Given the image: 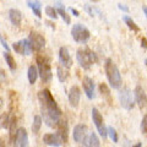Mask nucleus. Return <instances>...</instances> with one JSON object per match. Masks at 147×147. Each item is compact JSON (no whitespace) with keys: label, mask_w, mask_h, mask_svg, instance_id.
Instances as JSON below:
<instances>
[{"label":"nucleus","mask_w":147,"mask_h":147,"mask_svg":"<svg viewBox=\"0 0 147 147\" xmlns=\"http://www.w3.org/2000/svg\"><path fill=\"white\" fill-rule=\"evenodd\" d=\"M27 40H28V43H30L32 52H33V50H37V52H38V50L43 49L44 45H45L44 37L40 33H38V32H34V31H32L30 33V37Z\"/></svg>","instance_id":"8"},{"label":"nucleus","mask_w":147,"mask_h":147,"mask_svg":"<svg viewBox=\"0 0 147 147\" xmlns=\"http://www.w3.org/2000/svg\"><path fill=\"white\" fill-rule=\"evenodd\" d=\"M84 147H100L98 136L94 132H91L88 136L84 139Z\"/></svg>","instance_id":"18"},{"label":"nucleus","mask_w":147,"mask_h":147,"mask_svg":"<svg viewBox=\"0 0 147 147\" xmlns=\"http://www.w3.org/2000/svg\"><path fill=\"white\" fill-rule=\"evenodd\" d=\"M38 100L40 104V110L44 118V121L48 126H57V124L61 120L63 112L55 102L49 90H42L38 92Z\"/></svg>","instance_id":"1"},{"label":"nucleus","mask_w":147,"mask_h":147,"mask_svg":"<svg viewBox=\"0 0 147 147\" xmlns=\"http://www.w3.org/2000/svg\"><path fill=\"white\" fill-rule=\"evenodd\" d=\"M118 7L120 9L121 11H125V12H129V10H130V9H129V7L125 5V4H121V3H119V4H118Z\"/></svg>","instance_id":"34"},{"label":"nucleus","mask_w":147,"mask_h":147,"mask_svg":"<svg viewBox=\"0 0 147 147\" xmlns=\"http://www.w3.org/2000/svg\"><path fill=\"white\" fill-rule=\"evenodd\" d=\"M142 10H144V13L146 15V13H147V7H146V5H144V6H142Z\"/></svg>","instance_id":"38"},{"label":"nucleus","mask_w":147,"mask_h":147,"mask_svg":"<svg viewBox=\"0 0 147 147\" xmlns=\"http://www.w3.org/2000/svg\"><path fill=\"white\" fill-rule=\"evenodd\" d=\"M9 18H10L11 24L13 26L18 27L22 21V13L20 10H17V9H10V10H9Z\"/></svg>","instance_id":"17"},{"label":"nucleus","mask_w":147,"mask_h":147,"mask_svg":"<svg viewBox=\"0 0 147 147\" xmlns=\"http://www.w3.org/2000/svg\"><path fill=\"white\" fill-rule=\"evenodd\" d=\"M42 127V117L39 115H34L33 118V124H32V131L33 134H38V131Z\"/></svg>","instance_id":"25"},{"label":"nucleus","mask_w":147,"mask_h":147,"mask_svg":"<svg viewBox=\"0 0 147 147\" xmlns=\"http://www.w3.org/2000/svg\"><path fill=\"white\" fill-rule=\"evenodd\" d=\"M45 13L50 17V18H53V20H57L58 18V13H57V11H55V7H53V6H45Z\"/></svg>","instance_id":"30"},{"label":"nucleus","mask_w":147,"mask_h":147,"mask_svg":"<svg viewBox=\"0 0 147 147\" xmlns=\"http://www.w3.org/2000/svg\"><path fill=\"white\" fill-rule=\"evenodd\" d=\"M4 58H5V61L7 64V66L10 67L11 71H15L16 70V61L15 59H13V57L10 54V52H5L4 53Z\"/></svg>","instance_id":"23"},{"label":"nucleus","mask_w":147,"mask_h":147,"mask_svg":"<svg viewBox=\"0 0 147 147\" xmlns=\"http://www.w3.org/2000/svg\"><path fill=\"white\" fill-rule=\"evenodd\" d=\"M10 120H11V115H9L7 113H4L3 115L0 117V126L4 127V129H9Z\"/></svg>","instance_id":"27"},{"label":"nucleus","mask_w":147,"mask_h":147,"mask_svg":"<svg viewBox=\"0 0 147 147\" xmlns=\"http://www.w3.org/2000/svg\"><path fill=\"white\" fill-rule=\"evenodd\" d=\"M104 70H105V75H107V79L109 81V85L112 88L118 90L121 87V75L120 71H119L118 66L113 63V60L110 58L105 59L104 63Z\"/></svg>","instance_id":"2"},{"label":"nucleus","mask_w":147,"mask_h":147,"mask_svg":"<svg viewBox=\"0 0 147 147\" xmlns=\"http://www.w3.org/2000/svg\"><path fill=\"white\" fill-rule=\"evenodd\" d=\"M3 105H4V100H3V98H1V97H0V110H1Z\"/></svg>","instance_id":"37"},{"label":"nucleus","mask_w":147,"mask_h":147,"mask_svg":"<svg viewBox=\"0 0 147 147\" xmlns=\"http://www.w3.org/2000/svg\"><path fill=\"white\" fill-rule=\"evenodd\" d=\"M80 97H81V91L77 86H72L70 91H69V102H70V105L74 108H76L79 105L80 102Z\"/></svg>","instance_id":"15"},{"label":"nucleus","mask_w":147,"mask_h":147,"mask_svg":"<svg viewBox=\"0 0 147 147\" xmlns=\"http://www.w3.org/2000/svg\"><path fill=\"white\" fill-rule=\"evenodd\" d=\"M92 119H93V123L96 127H97V131L99 132L100 137L104 140L107 139V127L104 125V121H103V117L102 114L99 113V110L97 108H92Z\"/></svg>","instance_id":"7"},{"label":"nucleus","mask_w":147,"mask_h":147,"mask_svg":"<svg viewBox=\"0 0 147 147\" xmlns=\"http://www.w3.org/2000/svg\"><path fill=\"white\" fill-rule=\"evenodd\" d=\"M12 49L15 50L17 54H21V55H30L32 53V49L30 47V43L27 39H21V40H17L12 44Z\"/></svg>","instance_id":"10"},{"label":"nucleus","mask_w":147,"mask_h":147,"mask_svg":"<svg viewBox=\"0 0 147 147\" xmlns=\"http://www.w3.org/2000/svg\"><path fill=\"white\" fill-rule=\"evenodd\" d=\"M0 147H6V146H4V145L1 144V145H0Z\"/></svg>","instance_id":"40"},{"label":"nucleus","mask_w":147,"mask_h":147,"mask_svg":"<svg viewBox=\"0 0 147 147\" xmlns=\"http://www.w3.org/2000/svg\"><path fill=\"white\" fill-rule=\"evenodd\" d=\"M27 5L28 7L32 9V11H33L34 15L40 18L42 17V3L40 1H27Z\"/></svg>","instance_id":"21"},{"label":"nucleus","mask_w":147,"mask_h":147,"mask_svg":"<svg viewBox=\"0 0 147 147\" xmlns=\"http://www.w3.org/2000/svg\"><path fill=\"white\" fill-rule=\"evenodd\" d=\"M57 75H58V79H59L60 82H65L66 79H67V71L63 66H58L57 67Z\"/></svg>","instance_id":"28"},{"label":"nucleus","mask_w":147,"mask_h":147,"mask_svg":"<svg viewBox=\"0 0 147 147\" xmlns=\"http://www.w3.org/2000/svg\"><path fill=\"white\" fill-rule=\"evenodd\" d=\"M146 131H147V117L144 115V118H142V121H141V132L144 135H146Z\"/></svg>","instance_id":"31"},{"label":"nucleus","mask_w":147,"mask_h":147,"mask_svg":"<svg viewBox=\"0 0 147 147\" xmlns=\"http://www.w3.org/2000/svg\"><path fill=\"white\" fill-rule=\"evenodd\" d=\"M59 60H60L64 69H70L71 67L72 59H71V55H70V53H69V49L66 47H61L60 49H59Z\"/></svg>","instance_id":"12"},{"label":"nucleus","mask_w":147,"mask_h":147,"mask_svg":"<svg viewBox=\"0 0 147 147\" xmlns=\"http://www.w3.org/2000/svg\"><path fill=\"white\" fill-rule=\"evenodd\" d=\"M82 86H84V91L88 99L94 98V82L88 76H85L82 79Z\"/></svg>","instance_id":"13"},{"label":"nucleus","mask_w":147,"mask_h":147,"mask_svg":"<svg viewBox=\"0 0 147 147\" xmlns=\"http://www.w3.org/2000/svg\"><path fill=\"white\" fill-rule=\"evenodd\" d=\"M132 147H142V144H141V142H137V144L135 146H132Z\"/></svg>","instance_id":"39"},{"label":"nucleus","mask_w":147,"mask_h":147,"mask_svg":"<svg viewBox=\"0 0 147 147\" xmlns=\"http://www.w3.org/2000/svg\"><path fill=\"white\" fill-rule=\"evenodd\" d=\"M87 134V126L84 124H77V125L74 127V132H72V137L75 142H81L84 141V139L86 137Z\"/></svg>","instance_id":"16"},{"label":"nucleus","mask_w":147,"mask_h":147,"mask_svg":"<svg viewBox=\"0 0 147 147\" xmlns=\"http://www.w3.org/2000/svg\"><path fill=\"white\" fill-rule=\"evenodd\" d=\"M134 99L136 100V103L139 104V107L142 109L146 107V93H145V90L142 88V86H136L135 90H134Z\"/></svg>","instance_id":"14"},{"label":"nucleus","mask_w":147,"mask_h":147,"mask_svg":"<svg viewBox=\"0 0 147 147\" xmlns=\"http://www.w3.org/2000/svg\"><path fill=\"white\" fill-rule=\"evenodd\" d=\"M141 45H142V48L146 49V38H142L141 40Z\"/></svg>","instance_id":"36"},{"label":"nucleus","mask_w":147,"mask_h":147,"mask_svg":"<svg viewBox=\"0 0 147 147\" xmlns=\"http://www.w3.org/2000/svg\"><path fill=\"white\" fill-rule=\"evenodd\" d=\"M37 66H38L37 67L38 75L44 84H48V82L52 81L53 72H52V67H50V63L48 58L43 57V55H38L37 57Z\"/></svg>","instance_id":"3"},{"label":"nucleus","mask_w":147,"mask_h":147,"mask_svg":"<svg viewBox=\"0 0 147 147\" xmlns=\"http://www.w3.org/2000/svg\"><path fill=\"white\" fill-rule=\"evenodd\" d=\"M123 21L125 22L126 26L129 27V28L132 30L134 32H139V31H140V27L135 24L134 20H132V18H131L130 16H126V15H125V16H123Z\"/></svg>","instance_id":"24"},{"label":"nucleus","mask_w":147,"mask_h":147,"mask_svg":"<svg viewBox=\"0 0 147 147\" xmlns=\"http://www.w3.org/2000/svg\"><path fill=\"white\" fill-rule=\"evenodd\" d=\"M13 147H28V135L25 127L17 129L13 139Z\"/></svg>","instance_id":"9"},{"label":"nucleus","mask_w":147,"mask_h":147,"mask_svg":"<svg viewBox=\"0 0 147 147\" xmlns=\"http://www.w3.org/2000/svg\"><path fill=\"white\" fill-rule=\"evenodd\" d=\"M107 135L110 136V139H112L113 142H118V134H117V130L114 129L113 126H109L107 127Z\"/></svg>","instance_id":"29"},{"label":"nucleus","mask_w":147,"mask_h":147,"mask_svg":"<svg viewBox=\"0 0 147 147\" xmlns=\"http://www.w3.org/2000/svg\"><path fill=\"white\" fill-rule=\"evenodd\" d=\"M0 42H1V45H3L4 48H5V50H6V52H9V50H10V47H9V45H7L6 40L3 38V36H0Z\"/></svg>","instance_id":"33"},{"label":"nucleus","mask_w":147,"mask_h":147,"mask_svg":"<svg viewBox=\"0 0 147 147\" xmlns=\"http://www.w3.org/2000/svg\"><path fill=\"white\" fill-rule=\"evenodd\" d=\"M43 142L48 146H54V147H59L61 145V141L59 140V137L57 134H45L43 136Z\"/></svg>","instance_id":"19"},{"label":"nucleus","mask_w":147,"mask_h":147,"mask_svg":"<svg viewBox=\"0 0 147 147\" xmlns=\"http://www.w3.org/2000/svg\"><path fill=\"white\" fill-rule=\"evenodd\" d=\"M119 100H120V104L123 108H125L126 110H131L135 105V99H134V94L130 88H123L119 92Z\"/></svg>","instance_id":"6"},{"label":"nucleus","mask_w":147,"mask_h":147,"mask_svg":"<svg viewBox=\"0 0 147 147\" xmlns=\"http://www.w3.org/2000/svg\"><path fill=\"white\" fill-rule=\"evenodd\" d=\"M84 9H85V11H86V12H88V13H90V16H92V17H93L96 13H98V15H100V17H103L102 11H100L99 9L94 7L93 5H88V4H85V5H84Z\"/></svg>","instance_id":"26"},{"label":"nucleus","mask_w":147,"mask_h":147,"mask_svg":"<svg viewBox=\"0 0 147 147\" xmlns=\"http://www.w3.org/2000/svg\"><path fill=\"white\" fill-rule=\"evenodd\" d=\"M76 59H77V63L80 64L81 67H84L85 70L90 69L93 64L98 60L97 59V55H96L93 52H91L90 49H84V48H80L77 49L76 52Z\"/></svg>","instance_id":"4"},{"label":"nucleus","mask_w":147,"mask_h":147,"mask_svg":"<svg viewBox=\"0 0 147 147\" xmlns=\"http://www.w3.org/2000/svg\"><path fill=\"white\" fill-rule=\"evenodd\" d=\"M69 10H70V11H71V13H72V15H74V16H76V17H79V16H80V12H79V11H77V10H76V9H74V7H70V9H69Z\"/></svg>","instance_id":"35"},{"label":"nucleus","mask_w":147,"mask_h":147,"mask_svg":"<svg viewBox=\"0 0 147 147\" xmlns=\"http://www.w3.org/2000/svg\"><path fill=\"white\" fill-rule=\"evenodd\" d=\"M71 36L77 43H87L91 37L88 28L82 24H75L71 28Z\"/></svg>","instance_id":"5"},{"label":"nucleus","mask_w":147,"mask_h":147,"mask_svg":"<svg viewBox=\"0 0 147 147\" xmlns=\"http://www.w3.org/2000/svg\"><path fill=\"white\" fill-rule=\"evenodd\" d=\"M57 132L55 134L58 135L59 137V140L61 141V144H66L67 142V135H69V125H67V123L66 120H61L59 121L57 124Z\"/></svg>","instance_id":"11"},{"label":"nucleus","mask_w":147,"mask_h":147,"mask_svg":"<svg viewBox=\"0 0 147 147\" xmlns=\"http://www.w3.org/2000/svg\"><path fill=\"white\" fill-rule=\"evenodd\" d=\"M27 76H28V81L30 84H34L37 81V77H38V71H37V67L34 65H31L28 67V71H27Z\"/></svg>","instance_id":"22"},{"label":"nucleus","mask_w":147,"mask_h":147,"mask_svg":"<svg viewBox=\"0 0 147 147\" xmlns=\"http://www.w3.org/2000/svg\"><path fill=\"white\" fill-rule=\"evenodd\" d=\"M99 90H100V92H102V93H104L105 96H109V88L107 87V85H105V84H100Z\"/></svg>","instance_id":"32"},{"label":"nucleus","mask_w":147,"mask_h":147,"mask_svg":"<svg viewBox=\"0 0 147 147\" xmlns=\"http://www.w3.org/2000/svg\"><path fill=\"white\" fill-rule=\"evenodd\" d=\"M54 6H57V9H55V11H57V13H59V15L61 16V18L64 21H65V24H67V25H70L71 24V18H70V16L66 13V11H65V9L63 7V4L60 3V1H55L54 3ZM53 6V7H54Z\"/></svg>","instance_id":"20"}]
</instances>
